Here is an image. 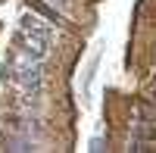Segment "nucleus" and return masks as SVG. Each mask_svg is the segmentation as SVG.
Returning a JSON list of instances; mask_svg holds the SVG:
<instances>
[{
    "label": "nucleus",
    "mask_w": 156,
    "mask_h": 153,
    "mask_svg": "<svg viewBox=\"0 0 156 153\" xmlns=\"http://www.w3.org/2000/svg\"><path fill=\"white\" fill-rule=\"evenodd\" d=\"M6 78L9 84L19 87L22 97H37V91H41V81H44V72H41V59H34L28 53H12L9 66H6Z\"/></svg>",
    "instance_id": "nucleus-2"
},
{
    "label": "nucleus",
    "mask_w": 156,
    "mask_h": 153,
    "mask_svg": "<svg viewBox=\"0 0 156 153\" xmlns=\"http://www.w3.org/2000/svg\"><path fill=\"white\" fill-rule=\"evenodd\" d=\"M53 3H59V6H66V0H53Z\"/></svg>",
    "instance_id": "nucleus-3"
},
{
    "label": "nucleus",
    "mask_w": 156,
    "mask_h": 153,
    "mask_svg": "<svg viewBox=\"0 0 156 153\" xmlns=\"http://www.w3.org/2000/svg\"><path fill=\"white\" fill-rule=\"evenodd\" d=\"M50 47H53V31H50V25L44 19L25 12L22 22H19V31H16V50L44 62L50 56Z\"/></svg>",
    "instance_id": "nucleus-1"
}]
</instances>
